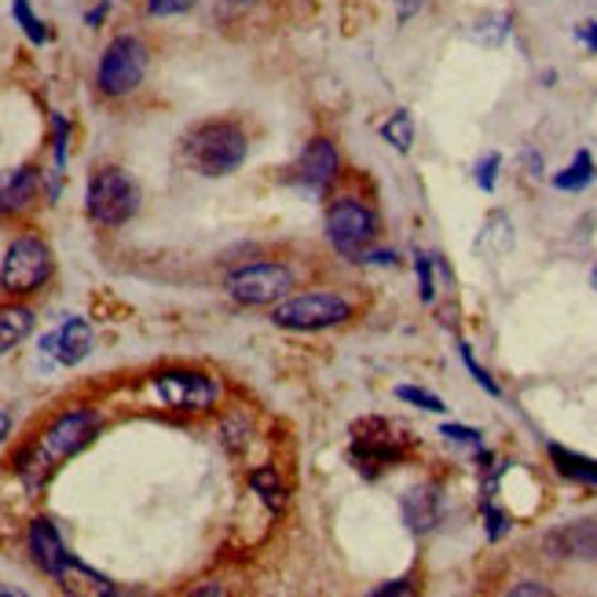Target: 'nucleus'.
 <instances>
[{"mask_svg":"<svg viewBox=\"0 0 597 597\" xmlns=\"http://www.w3.org/2000/svg\"><path fill=\"white\" fill-rule=\"evenodd\" d=\"M99 433V415L96 411H66L33 440L19 458V473L26 484H41L55 466L66 462L71 455L82 451L85 444H92V436Z\"/></svg>","mask_w":597,"mask_h":597,"instance_id":"f257e3e1","label":"nucleus"},{"mask_svg":"<svg viewBox=\"0 0 597 597\" xmlns=\"http://www.w3.org/2000/svg\"><path fill=\"white\" fill-rule=\"evenodd\" d=\"M249 140L235 121H205L188 132L183 140V158L202 177H227L246 162Z\"/></svg>","mask_w":597,"mask_h":597,"instance_id":"f03ea898","label":"nucleus"},{"mask_svg":"<svg viewBox=\"0 0 597 597\" xmlns=\"http://www.w3.org/2000/svg\"><path fill=\"white\" fill-rule=\"evenodd\" d=\"M85 202H88V216L96 224L121 227L132 221L136 210H140V188L132 183L129 172L107 166V169L92 172Z\"/></svg>","mask_w":597,"mask_h":597,"instance_id":"7ed1b4c3","label":"nucleus"},{"mask_svg":"<svg viewBox=\"0 0 597 597\" xmlns=\"http://www.w3.org/2000/svg\"><path fill=\"white\" fill-rule=\"evenodd\" d=\"M327 235L341 257L349 260H371V246L377 238V221L363 202L338 199L327 213Z\"/></svg>","mask_w":597,"mask_h":597,"instance_id":"20e7f679","label":"nucleus"},{"mask_svg":"<svg viewBox=\"0 0 597 597\" xmlns=\"http://www.w3.org/2000/svg\"><path fill=\"white\" fill-rule=\"evenodd\" d=\"M147 74V44L132 33H121L107 44L96 71V85L107 96H129V92L143 82Z\"/></svg>","mask_w":597,"mask_h":597,"instance_id":"39448f33","label":"nucleus"},{"mask_svg":"<svg viewBox=\"0 0 597 597\" xmlns=\"http://www.w3.org/2000/svg\"><path fill=\"white\" fill-rule=\"evenodd\" d=\"M227 294L235 297L238 305H275V301H286V294L294 290V275L290 268L282 264H271V260H257V264H243L227 275Z\"/></svg>","mask_w":597,"mask_h":597,"instance_id":"423d86ee","label":"nucleus"},{"mask_svg":"<svg viewBox=\"0 0 597 597\" xmlns=\"http://www.w3.org/2000/svg\"><path fill=\"white\" fill-rule=\"evenodd\" d=\"M52 275V254L41 238L22 235L8 246L4 264H0V286L8 294H33L38 286L49 282Z\"/></svg>","mask_w":597,"mask_h":597,"instance_id":"0eeeda50","label":"nucleus"},{"mask_svg":"<svg viewBox=\"0 0 597 597\" xmlns=\"http://www.w3.org/2000/svg\"><path fill=\"white\" fill-rule=\"evenodd\" d=\"M349 316H352L349 301H341L334 294H297L290 301H279L271 319L282 330H327L344 323Z\"/></svg>","mask_w":597,"mask_h":597,"instance_id":"6e6552de","label":"nucleus"},{"mask_svg":"<svg viewBox=\"0 0 597 597\" xmlns=\"http://www.w3.org/2000/svg\"><path fill=\"white\" fill-rule=\"evenodd\" d=\"M154 393L172 411H210L216 399V385L199 371H162L154 374Z\"/></svg>","mask_w":597,"mask_h":597,"instance_id":"1a4fd4ad","label":"nucleus"},{"mask_svg":"<svg viewBox=\"0 0 597 597\" xmlns=\"http://www.w3.org/2000/svg\"><path fill=\"white\" fill-rule=\"evenodd\" d=\"M341 172V158H338V147L330 140H312L305 147V154L297 158L294 166V180L301 183L305 191H327L330 183L338 180Z\"/></svg>","mask_w":597,"mask_h":597,"instance_id":"9d476101","label":"nucleus"},{"mask_svg":"<svg viewBox=\"0 0 597 597\" xmlns=\"http://www.w3.org/2000/svg\"><path fill=\"white\" fill-rule=\"evenodd\" d=\"M30 550H33V561H38V565L55 579H63L66 568H74V557L66 554L60 532H55L52 521H44V516L41 521H33V527H30Z\"/></svg>","mask_w":597,"mask_h":597,"instance_id":"9b49d317","label":"nucleus"},{"mask_svg":"<svg viewBox=\"0 0 597 597\" xmlns=\"http://www.w3.org/2000/svg\"><path fill=\"white\" fill-rule=\"evenodd\" d=\"M41 349L55 355L63 366H77L92 352V327L85 319H66V323L41 341Z\"/></svg>","mask_w":597,"mask_h":597,"instance_id":"f8f14e48","label":"nucleus"},{"mask_svg":"<svg viewBox=\"0 0 597 597\" xmlns=\"http://www.w3.org/2000/svg\"><path fill=\"white\" fill-rule=\"evenodd\" d=\"M33 194H38V169H0V216L26 210Z\"/></svg>","mask_w":597,"mask_h":597,"instance_id":"ddd939ff","label":"nucleus"},{"mask_svg":"<svg viewBox=\"0 0 597 597\" xmlns=\"http://www.w3.org/2000/svg\"><path fill=\"white\" fill-rule=\"evenodd\" d=\"M404 521L411 524V532H433L440 521V488L436 484H418L404 495Z\"/></svg>","mask_w":597,"mask_h":597,"instance_id":"4468645a","label":"nucleus"},{"mask_svg":"<svg viewBox=\"0 0 597 597\" xmlns=\"http://www.w3.org/2000/svg\"><path fill=\"white\" fill-rule=\"evenodd\" d=\"M546 550L554 557H597V524H565L561 532L546 539Z\"/></svg>","mask_w":597,"mask_h":597,"instance_id":"2eb2a0df","label":"nucleus"},{"mask_svg":"<svg viewBox=\"0 0 597 597\" xmlns=\"http://www.w3.org/2000/svg\"><path fill=\"white\" fill-rule=\"evenodd\" d=\"M33 330V312L22 305H8L0 308V355L15 349L19 341H26Z\"/></svg>","mask_w":597,"mask_h":597,"instance_id":"dca6fc26","label":"nucleus"},{"mask_svg":"<svg viewBox=\"0 0 597 597\" xmlns=\"http://www.w3.org/2000/svg\"><path fill=\"white\" fill-rule=\"evenodd\" d=\"M550 458H554L557 473L579 480V484L597 488V462H594V458L576 455V451H568V447H557V444H550Z\"/></svg>","mask_w":597,"mask_h":597,"instance_id":"f3484780","label":"nucleus"},{"mask_svg":"<svg viewBox=\"0 0 597 597\" xmlns=\"http://www.w3.org/2000/svg\"><path fill=\"white\" fill-rule=\"evenodd\" d=\"M510 246H513V224H510V216H507V213H495V216H491V221L484 224V232H480L477 249H480V254H488V257H502V254H510Z\"/></svg>","mask_w":597,"mask_h":597,"instance_id":"a211bd4d","label":"nucleus"},{"mask_svg":"<svg viewBox=\"0 0 597 597\" xmlns=\"http://www.w3.org/2000/svg\"><path fill=\"white\" fill-rule=\"evenodd\" d=\"M469 38H473L477 44H484V49H499L502 41L510 38V15H484L477 19L473 26H469Z\"/></svg>","mask_w":597,"mask_h":597,"instance_id":"6ab92c4d","label":"nucleus"},{"mask_svg":"<svg viewBox=\"0 0 597 597\" xmlns=\"http://www.w3.org/2000/svg\"><path fill=\"white\" fill-rule=\"evenodd\" d=\"M587 183H594V158L587 151H579L576 162H572L568 169H561L554 177L557 191H583Z\"/></svg>","mask_w":597,"mask_h":597,"instance_id":"aec40b11","label":"nucleus"},{"mask_svg":"<svg viewBox=\"0 0 597 597\" xmlns=\"http://www.w3.org/2000/svg\"><path fill=\"white\" fill-rule=\"evenodd\" d=\"M249 484H254V491L264 502H268L271 510H279L286 502V488H282V480H279V473H275L271 466L254 469V473H249Z\"/></svg>","mask_w":597,"mask_h":597,"instance_id":"412c9836","label":"nucleus"},{"mask_svg":"<svg viewBox=\"0 0 597 597\" xmlns=\"http://www.w3.org/2000/svg\"><path fill=\"white\" fill-rule=\"evenodd\" d=\"M385 143H393L396 151H411V140H415V121H411L407 110H396L393 118L382 125Z\"/></svg>","mask_w":597,"mask_h":597,"instance_id":"4be33fe9","label":"nucleus"},{"mask_svg":"<svg viewBox=\"0 0 597 597\" xmlns=\"http://www.w3.org/2000/svg\"><path fill=\"white\" fill-rule=\"evenodd\" d=\"M11 11H15V19H19V26H22V33L33 41V44H44L49 41V30H44V22L33 15V8H30V0H15L11 4Z\"/></svg>","mask_w":597,"mask_h":597,"instance_id":"5701e85b","label":"nucleus"},{"mask_svg":"<svg viewBox=\"0 0 597 597\" xmlns=\"http://www.w3.org/2000/svg\"><path fill=\"white\" fill-rule=\"evenodd\" d=\"M396 396L404 399V404H415V407H422V411H436V415H440V411H447L440 396H433V393H426V388H418V385H399Z\"/></svg>","mask_w":597,"mask_h":597,"instance_id":"b1692460","label":"nucleus"},{"mask_svg":"<svg viewBox=\"0 0 597 597\" xmlns=\"http://www.w3.org/2000/svg\"><path fill=\"white\" fill-rule=\"evenodd\" d=\"M458 352H462V360H466V366H469V374L477 377V385H480V388H488L491 396H499V385L491 382V374H488L484 366H480L477 360H473V352H469V344H458Z\"/></svg>","mask_w":597,"mask_h":597,"instance_id":"393cba45","label":"nucleus"},{"mask_svg":"<svg viewBox=\"0 0 597 597\" xmlns=\"http://www.w3.org/2000/svg\"><path fill=\"white\" fill-rule=\"evenodd\" d=\"M499 162H502L499 154H488V158H480V166H477V183H480V188H484V191H495Z\"/></svg>","mask_w":597,"mask_h":597,"instance_id":"a878e982","label":"nucleus"},{"mask_svg":"<svg viewBox=\"0 0 597 597\" xmlns=\"http://www.w3.org/2000/svg\"><path fill=\"white\" fill-rule=\"evenodd\" d=\"M188 8H194V0H147V11L158 19H166V15H183Z\"/></svg>","mask_w":597,"mask_h":597,"instance_id":"bb28decb","label":"nucleus"},{"mask_svg":"<svg viewBox=\"0 0 597 597\" xmlns=\"http://www.w3.org/2000/svg\"><path fill=\"white\" fill-rule=\"evenodd\" d=\"M440 436H447V440H455V444L480 447V433H477V429H466V426H444Z\"/></svg>","mask_w":597,"mask_h":597,"instance_id":"cd10ccee","label":"nucleus"},{"mask_svg":"<svg viewBox=\"0 0 597 597\" xmlns=\"http://www.w3.org/2000/svg\"><path fill=\"white\" fill-rule=\"evenodd\" d=\"M418 282H422V301H433V268H429V257H418Z\"/></svg>","mask_w":597,"mask_h":597,"instance_id":"c85d7f7f","label":"nucleus"},{"mask_svg":"<svg viewBox=\"0 0 597 597\" xmlns=\"http://www.w3.org/2000/svg\"><path fill=\"white\" fill-rule=\"evenodd\" d=\"M484 516H488V535L491 539H502V535H507V513H495V510H491V507H484Z\"/></svg>","mask_w":597,"mask_h":597,"instance_id":"c756f323","label":"nucleus"},{"mask_svg":"<svg viewBox=\"0 0 597 597\" xmlns=\"http://www.w3.org/2000/svg\"><path fill=\"white\" fill-rule=\"evenodd\" d=\"M422 4H426V0H396V19L399 22H411L422 11Z\"/></svg>","mask_w":597,"mask_h":597,"instance_id":"7c9ffc66","label":"nucleus"},{"mask_svg":"<svg viewBox=\"0 0 597 597\" xmlns=\"http://www.w3.org/2000/svg\"><path fill=\"white\" fill-rule=\"evenodd\" d=\"M579 41L587 44L590 52H597V22H583V26H579Z\"/></svg>","mask_w":597,"mask_h":597,"instance_id":"2f4dec72","label":"nucleus"},{"mask_svg":"<svg viewBox=\"0 0 597 597\" xmlns=\"http://www.w3.org/2000/svg\"><path fill=\"white\" fill-rule=\"evenodd\" d=\"M513 594H539V597H546L550 587H539V583H521V587H513Z\"/></svg>","mask_w":597,"mask_h":597,"instance_id":"473e14b6","label":"nucleus"},{"mask_svg":"<svg viewBox=\"0 0 597 597\" xmlns=\"http://www.w3.org/2000/svg\"><path fill=\"white\" fill-rule=\"evenodd\" d=\"M411 587H407V583H393V587H382V590H377V597H385V594H407Z\"/></svg>","mask_w":597,"mask_h":597,"instance_id":"72a5a7b5","label":"nucleus"},{"mask_svg":"<svg viewBox=\"0 0 597 597\" xmlns=\"http://www.w3.org/2000/svg\"><path fill=\"white\" fill-rule=\"evenodd\" d=\"M8 429H11V418L0 411V444H4V436H8Z\"/></svg>","mask_w":597,"mask_h":597,"instance_id":"f704fd0d","label":"nucleus"},{"mask_svg":"<svg viewBox=\"0 0 597 597\" xmlns=\"http://www.w3.org/2000/svg\"><path fill=\"white\" fill-rule=\"evenodd\" d=\"M224 4H235V8H243V4H254V0H224Z\"/></svg>","mask_w":597,"mask_h":597,"instance_id":"c9c22d12","label":"nucleus"},{"mask_svg":"<svg viewBox=\"0 0 597 597\" xmlns=\"http://www.w3.org/2000/svg\"><path fill=\"white\" fill-rule=\"evenodd\" d=\"M590 282H594V290H597V268H594V275H590Z\"/></svg>","mask_w":597,"mask_h":597,"instance_id":"e433bc0d","label":"nucleus"}]
</instances>
